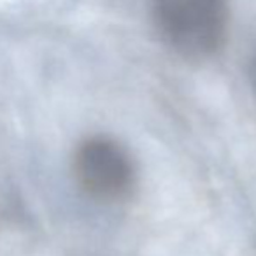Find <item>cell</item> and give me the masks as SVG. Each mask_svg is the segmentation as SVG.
I'll list each match as a JSON object with an SVG mask.
<instances>
[{
    "instance_id": "obj_1",
    "label": "cell",
    "mask_w": 256,
    "mask_h": 256,
    "mask_svg": "<svg viewBox=\"0 0 256 256\" xmlns=\"http://www.w3.org/2000/svg\"><path fill=\"white\" fill-rule=\"evenodd\" d=\"M160 39L186 60H206L221 51L230 23L228 0H151Z\"/></svg>"
},
{
    "instance_id": "obj_2",
    "label": "cell",
    "mask_w": 256,
    "mask_h": 256,
    "mask_svg": "<svg viewBox=\"0 0 256 256\" xmlns=\"http://www.w3.org/2000/svg\"><path fill=\"white\" fill-rule=\"evenodd\" d=\"M72 172L79 190L90 200L106 206L128 200L137 186L132 154L109 136H92L79 142Z\"/></svg>"
},
{
    "instance_id": "obj_3",
    "label": "cell",
    "mask_w": 256,
    "mask_h": 256,
    "mask_svg": "<svg viewBox=\"0 0 256 256\" xmlns=\"http://www.w3.org/2000/svg\"><path fill=\"white\" fill-rule=\"evenodd\" d=\"M249 81H251L252 92L256 95V50L251 56V62H249Z\"/></svg>"
}]
</instances>
